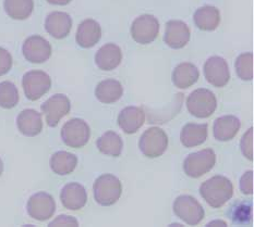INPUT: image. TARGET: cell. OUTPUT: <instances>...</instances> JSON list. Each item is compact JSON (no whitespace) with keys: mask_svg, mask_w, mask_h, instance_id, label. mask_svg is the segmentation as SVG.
Here are the masks:
<instances>
[{"mask_svg":"<svg viewBox=\"0 0 254 227\" xmlns=\"http://www.w3.org/2000/svg\"><path fill=\"white\" fill-rule=\"evenodd\" d=\"M200 195L209 207L219 209L234 196V185L223 175H215L200 186Z\"/></svg>","mask_w":254,"mask_h":227,"instance_id":"cell-1","label":"cell"},{"mask_svg":"<svg viewBox=\"0 0 254 227\" xmlns=\"http://www.w3.org/2000/svg\"><path fill=\"white\" fill-rule=\"evenodd\" d=\"M93 193L95 201L102 207H110L121 197L123 185L117 176L113 174H103L97 177L93 185Z\"/></svg>","mask_w":254,"mask_h":227,"instance_id":"cell-2","label":"cell"},{"mask_svg":"<svg viewBox=\"0 0 254 227\" xmlns=\"http://www.w3.org/2000/svg\"><path fill=\"white\" fill-rule=\"evenodd\" d=\"M187 110L197 119H207L217 108L215 93L207 88H197L187 98Z\"/></svg>","mask_w":254,"mask_h":227,"instance_id":"cell-3","label":"cell"},{"mask_svg":"<svg viewBox=\"0 0 254 227\" xmlns=\"http://www.w3.org/2000/svg\"><path fill=\"white\" fill-rule=\"evenodd\" d=\"M168 136L161 127L154 126L147 129L139 140V148L146 158L155 159L161 157L168 148Z\"/></svg>","mask_w":254,"mask_h":227,"instance_id":"cell-4","label":"cell"},{"mask_svg":"<svg viewBox=\"0 0 254 227\" xmlns=\"http://www.w3.org/2000/svg\"><path fill=\"white\" fill-rule=\"evenodd\" d=\"M173 209L176 217L191 226L198 225L205 217V211L202 204L190 195L177 197L174 201Z\"/></svg>","mask_w":254,"mask_h":227,"instance_id":"cell-5","label":"cell"},{"mask_svg":"<svg viewBox=\"0 0 254 227\" xmlns=\"http://www.w3.org/2000/svg\"><path fill=\"white\" fill-rule=\"evenodd\" d=\"M215 163H216V154L213 149L206 148L190 153L184 161V171L189 177L198 179L208 173L215 167Z\"/></svg>","mask_w":254,"mask_h":227,"instance_id":"cell-6","label":"cell"},{"mask_svg":"<svg viewBox=\"0 0 254 227\" xmlns=\"http://www.w3.org/2000/svg\"><path fill=\"white\" fill-rule=\"evenodd\" d=\"M91 138V127L84 120L71 119L62 129V139L70 148L84 147Z\"/></svg>","mask_w":254,"mask_h":227,"instance_id":"cell-7","label":"cell"},{"mask_svg":"<svg viewBox=\"0 0 254 227\" xmlns=\"http://www.w3.org/2000/svg\"><path fill=\"white\" fill-rule=\"evenodd\" d=\"M22 87L26 98L31 101H36L51 90L52 80L46 72L33 70L26 72L23 75Z\"/></svg>","mask_w":254,"mask_h":227,"instance_id":"cell-8","label":"cell"},{"mask_svg":"<svg viewBox=\"0 0 254 227\" xmlns=\"http://www.w3.org/2000/svg\"><path fill=\"white\" fill-rule=\"evenodd\" d=\"M159 21L152 14H142L132 22L131 36L140 45H148L156 40L159 34Z\"/></svg>","mask_w":254,"mask_h":227,"instance_id":"cell-9","label":"cell"},{"mask_svg":"<svg viewBox=\"0 0 254 227\" xmlns=\"http://www.w3.org/2000/svg\"><path fill=\"white\" fill-rule=\"evenodd\" d=\"M203 73L209 84L217 88L227 85L231 76L227 61L219 56L209 57L205 61L203 65Z\"/></svg>","mask_w":254,"mask_h":227,"instance_id":"cell-10","label":"cell"},{"mask_svg":"<svg viewBox=\"0 0 254 227\" xmlns=\"http://www.w3.org/2000/svg\"><path fill=\"white\" fill-rule=\"evenodd\" d=\"M26 209L32 219L44 222L53 218L56 212V202L52 195L45 191H40L30 197Z\"/></svg>","mask_w":254,"mask_h":227,"instance_id":"cell-11","label":"cell"},{"mask_svg":"<svg viewBox=\"0 0 254 227\" xmlns=\"http://www.w3.org/2000/svg\"><path fill=\"white\" fill-rule=\"evenodd\" d=\"M70 110L71 102L64 93H56L42 104V111L49 127H56L60 120L69 114Z\"/></svg>","mask_w":254,"mask_h":227,"instance_id":"cell-12","label":"cell"},{"mask_svg":"<svg viewBox=\"0 0 254 227\" xmlns=\"http://www.w3.org/2000/svg\"><path fill=\"white\" fill-rule=\"evenodd\" d=\"M24 58L31 63H44L52 56V46L40 35L27 37L22 46Z\"/></svg>","mask_w":254,"mask_h":227,"instance_id":"cell-13","label":"cell"},{"mask_svg":"<svg viewBox=\"0 0 254 227\" xmlns=\"http://www.w3.org/2000/svg\"><path fill=\"white\" fill-rule=\"evenodd\" d=\"M189 26L180 20H170L165 27L164 42L171 49H182L190 42Z\"/></svg>","mask_w":254,"mask_h":227,"instance_id":"cell-14","label":"cell"},{"mask_svg":"<svg viewBox=\"0 0 254 227\" xmlns=\"http://www.w3.org/2000/svg\"><path fill=\"white\" fill-rule=\"evenodd\" d=\"M72 29V19L67 12L54 11L49 13L45 20V30L56 40H64L69 35Z\"/></svg>","mask_w":254,"mask_h":227,"instance_id":"cell-15","label":"cell"},{"mask_svg":"<svg viewBox=\"0 0 254 227\" xmlns=\"http://www.w3.org/2000/svg\"><path fill=\"white\" fill-rule=\"evenodd\" d=\"M60 200L65 209L71 210V211H78L86 204V189L79 182H69L62 189Z\"/></svg>","mask_w":254,"mask_h":227,"instance_id":"cell-16","label":"cell"},{"mask_svg":"<svg viewBox=\"0 0 254 227\" xmlns=\"http://www.w3.org/2000/svg\"><path fill=\"white\" fill-rule=\"evenodd\" d=\"M117 122L121 131L126 134H134L144 124L145 112L136 106L126 107L120 111Z\"/></svg>","mask_w":254,"mask_h":227,"instance_id":"cell-17","label":"cell"},{"mask_svg":"<svg viewBox=\"0 0 254 227\" xmlns=\"http://www.w3.org/2000/svg\"><path fill=\"white\" fill-rule=\"evenodd\" d=\"M102 38V27L97 21L86 19L78 26L75 35L76 44L82 48L88 49L98 44Z\"/></svg>","mask_w":254,"mask_h":227,"instance_id":"cell-18","label":"cell"},{"mask_svg":"<svg viewBox=\"0 0 254 227\" xmlns=\"http://www.w3.org/2000/svg\"><path fill=\"white\" fill-rule=\"evenodd\" d=\"M123 61V51L118 45L109 43L98 49L95 53V64L102 71L117 69Z\"/></svg>","mask_w":254,"mask_h":227,"instance_id":"cell-19","label":"cell"},{"mask_svg":"<svg viewBox=\"0 0 254 227\" xmlns=\"http://www.w3.org/2000/svg\"><path fill=\"white\" fill-rule=\"evenodd\" d=\"M241 127L240 120L235 115H223L215 120L213 124V136L218 141L234 139Z\"/></svg>","mask_w":254,"mask_h":227,"instance_id":"cell-20","label":"cell"},{"mask_svg":"<svg viewBox=\"0 0 254 227\" xmlns=\"http://www.w3.org/2000/svg\"><path fill=\"white\" fill-rule=\"evenodd\" d=\"M200 79L197 66L191 62H182L176 66L171 74L174 85L180 90H187L193 86Z\"/></svg>","mask_w":254,"mask_h":227,"instance_id":"cell-21","label":"cell"},{"mask_svg":"<svg viewBox=\"0 0 254 227\" xmlns=\"http://www.w3.org/2000/svg\"><path fill=\"white\" fill-rule=\"evenodd\" d=\"M16 126L21 134L27 137H35L43 130L42 114L33 109H25L16 118Z\"/></svg>","mask_w":254,"mask_h":227,"instance_id":"cell-22","label":"cell"},{"mask_svg":"<svg viewBox=\"0 0 254 227\" xmlns=\"http://www.w3.org/2000/svg\"><path fill=\"white\" fill-rule=\"evenodd\" d=\"M208 135L207 124L187 123L180 133V141L186 148H193L206 141Z\"/></svg>","mask_w":254,"mask_h":227,"instance_id":"cell-23","label":"cell"},{"mask_svg":"<svg viewBox=\"0 0 254 227\" xmlns=\"http://www.w3.org/2000/svg\"><path fill=\"white\" fill-rule=\"evenodd\" d=\"M193 22L198 30L213 32L220 23V12L214 5H203L193 14Z\"/></svg>","mask_w":254,"mask_h":227,"instance_id":"cell-24","label":"cell"},{"mask_svg":"<svg viewBox=\"0 0 254 227\" xmlns=\"http://www.w3.org/2000/svg\"><path fill=\"white\" fill-rule=\"evenodd\" d=\"M124 95V87L121 83L114 79L99 82L95 88L96 99L102 103L110 104L117 102Z\"/></svg>","mask_w":254,"mask_h":227,"instance_id":"cell-25","label":"cell"},{"mask_svg":"<svg viewBox=\"0 0 254 227\" xmlns=\"http://www.w3.org/2000/svg\"><path fill=\"white\" fill-rule=\"evenodd\" d=\"M96 146L98 151L105 156L117 158L123 152L124 140L116 132L108 131L98 138Z\"/></svg>","mask_w":254,"mask_h":227,"instance_id":"cell-26","label":"cell"},{"mask_svg":"<svg viewBox=\"0 0 254 227\" xmlns=\"http://www.w3.org/2000/svg\"><path fill=\"white\" fill-rule=\"evenodd\" d=\"M49 165L54 173L58 175H68L75 170L78 165V158L75 154L68 151H57L49 160Z\"/></svg>","mask_w":254,"mask_h":227,"instance_id":"cell-27","label":"cell"},{"mask_svg":"<svg viewBox=\"0 0 254 227\" xmlns=\"http://www.w3.org/2000/svg\"><path fill=\"white\" fill-rule=\"evenodd\" d=\"M4 11L14 20H26L34 9L33 0H4Z\"/></svg>","mask_w":254,"mask_h":227,"instance_id":"cell-28","label":"cell"},{"mask_svg":"<svg viewBox=\"0 0 254 227\" xmlns=\"http://www.w3.org/2000/svg\"><path fill=\"white\" fill-rule=\"evenodd\" d=\"M19 91L16 86L9 81L0 83V107L12 109L19 102Z\"/></svg>","mask_w":254,"mask_h":227,"instance_id":"cell-29","label":"cell"},{"mask_svg":"<svg viewBox=\"0 0 254 227\" xmlns=\"http://www.w3.org/2000/svg\"><path fill=\"white\" fill-rule=\"evenodd\" d=\"M236 73L242 81L253 80V53L244 52L239 54L235 62Z\"/></svg>","mask_w":254,"mask_h":227,"instance_id":"cell-30","label":"cell"},{"mask_svg":"<svg viewBox=\"0 0 254 227\" xmlns=\"http://www.w3.org/2000/svg\"><path fill=\"white\" fill-rule=\"evenodd\" d=\"M240 150L242 154L248 159L252 161L253 160V129L250 127L244 136H242L240 140Z\"/></svg>","mask_w":254,"mask_h":227,"instance_id":"cell-31","label":"cell"},{"mask_svg":"<svg viewBox=\"0 0 254 227\" xmlns=\"http://www.w3.org/2000/svg\"><path fill=\"white\" fill-rule=\"evenodd\" d=\"M240 191L244 195H252L253 193V171H247L241 176L239 182Z\"/></svg>","mask_w":254,"mask_h":227,"instance_id":"cell-32","label":"cell"},{"mask_svg":"<svg viewBox=\"0 0 254 227\" xmlns=\"http://www.w3.org/2000/svg\"><path fill=\"white\" fill-rule=\"evenodd\" d=\"M12 68V56L8 50L0 47V76L7 74Z\"/></svg>","mask_w":254,"mask_h":227,"instance_id":"cell-33","label":"cell"},{"mask_svg":"<svg viewBox=\"0 0 254 227\" xmlns=\"http://www.w3.org/2000/svg\"><path fill=\"white\" fill-rule=\"evenodd\" d=\"M48 226L51 227H56V226H73V227H78L79 222L78 220L73 217H70V215H59L54 221H52L51 223L48 224Z\"/></svg>","mask_w":254,"mask_h":227,"instance_id":"cell-34","label":"cell"},{"mask_svg":"<svg viewBox=\"0 0 254 227\" xmlns=\"http://www.w3.org/2000/svg\"><path fill=\"white\" fill-rule=\"evenodd\" d=\"M206 226H207V227H209V226H224V227H226V226H228V224L226 223L225 221H222V220H215V221H212V222L207 223Z\"/></svg>","mask_w":254,"mask_h":227,"instance_id":"cell-35","label":"cell"},{"mask_svg":"<svg viewBox=\"0 0 254 227\" xmlns=\"http://www.w3.org/2000/svg\"><path fill=\"white\" fill-rule=\"evenodd\" d=\"M47 2L52 3V4H56V5H65L70 3L72 0H46Z\"/></svg>","mask_w":254,"mask_h":227,"instance_id":"cell-36","label":"cell"},{"mask_svg":"<svg viewBox=\"0 0 254 227\" xmlns=\"http://www.w3.org/2000/svg\"><path fill=\"white\" fill-rule=\"evenodd\" d=\"M2 172H3V162H2V160L0 159V176H1Z\"/></svg>","mask_w":254,"mask_h":227,"instance_id":"cell-37","label":"cell"}]
</instances>
